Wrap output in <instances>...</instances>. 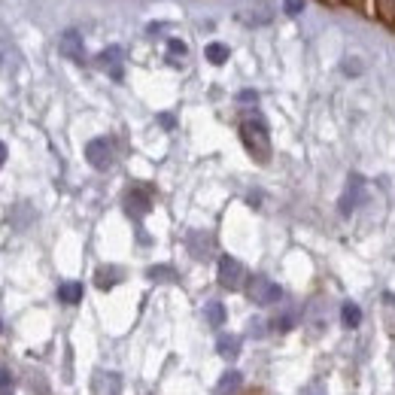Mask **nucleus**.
Segmentation results:
<instances>
[{
  "label": "nucleus",
  "instance_id": "1",
  "mask_svg": "<svg viewBox=\"0 0 395 395\" xmlns=\"http://www.w3.org/2000/svg\"><path fill=\"white\" fill-rule=\"evenodd\" d=\"M241 140H243L246 152L256 161L265 165V161L271 158V134H267V125L259 116H250L241 122Z\"/></svg>",
  "mask_w": 395,
  "mask_h": 395
},
{
  "label": "nucleus",
  "instance_id": "2",
  "mask_svg": "<svg viewBox=\"0 0 395 395\" xmlns=\"http://www.w3.org/2000/svg\"><path fill=\"white\" fill-rule=\"evenodd\" d=\"M246 295H250L252 304L271 307V304H277V301L283 298V289L274 283V280H267V277H262V274H256V277L246 283Z\"/></svg>",
  "mask_w": 395,
  "mask_h": 395
},
{
  "label": "nucleus",
  "instance_id": "3",
  "mask_svg": "<svg viewBox=\"0 0 395 395\" xmlns=\"http://www.w3.org/2000/svg\"><path fill=\"white\" fill-rule=\"evenodd\" d=\"M219 283H222V289H228V292H237V289H243L250 283V280H246V267L237 262L235 256L219 259Z\"/></svg>",
  "mask_w": 395,
  "mask_h": 395
},
{
  "label": "nucleus",
  "instance_id": "4",
  "mask_svg": "<svg viewBox=\"0 0 395 395\" xmlns=\"http://www.w3.org/2000/svg\"><path fill=\"white\" fill-rule=\"evenodd\" d=\"M86 158L95 171H110L112 161H116V152H112V143L107 137H95L86 143Z\"/></svg>",
  "mask_w": 395,
  "mask_h": 395
},
{
  "label": "nucleus",
  "instance_id": "5",
  "mask_svg": "<svg viewBox=\"0 0 395 395\" xmlns=\"http://www.w3.org/2000/svg\"><path fill=\"white\" fill-rule=\"evenodd\" d=\"M125 210H128L131 219H143V216L152 210L149 192H146V189H140V186L128 189V192H125Z\"/></svg>",
  "mask_w": 395,
  "mask_h": 395
},
{
  "label": "nucleus",
  "instance_id": "6",
  "mask_svg": "<svg viewBox=\"0 0 395 395\" xmlns=\"http://www.w3.org/2000/svg\"><path fill=\"white\" fill-rule=\"evenodd\" d=\"M58 52L64 55V58L76 61V64H82L86 61V43H82V34L80 31H64L58 40Z\"/></svg>",
  "mask_w": 395,
  "mask_h": 395
},
{
  "label": "nucleus",
  "instance_id": "7",
  "mask_svg": "<svg viewBox=\"0 0 395 395\" xmlns=\"http://www.w3.org/2000/svg\"><path fill=\"white\" fill-rule=\"evenodd\" d=\"M362 189H365V180L359 173H352L347 180V192L341 195V204H337V210H341V216H350L352 210H356V204L362 201Z\"/></svg>",
  "mask_w": 395,
  "mask_h": 395
},
{
  "label": "nucleus",
  "instance_id": "8",
  "mask_svg": "<svg viewBox=\"0 0 395 395\" xmlns=\"http://www.w3.org/2000/svg\"><path fill=\"white\" fill-rule=\"evenodd\" d=\"M97 64L107 70L112 80H122V49H119V46L104 49V52L97 55Z\"/></svg>",
  "mask_w": 395,
  "mask_h": 395
},
{
  "label": "nucleus",
  "instance_id": "9",
  "mask_svg": "<svg viewBox=\"0 0 395 395\" xmlns=\"http://www.w3.org/2000/svg\"><path fill=\"white\" fill-rule=\"evenodd\" d=\"M189 252H192L195 259H207L210 256V250H213V237L207 235V231H192V235H189Z\"/></svg>",
  "mask_w": 395,
  "mask_h": 395
},
{
  "label": "nucleus",
  "instance_id": "10",
  "mask_svg": "<svg viewBox=\"0 0 395 395\" xmlns=\"http://www.w3.org/2000/svg\"><path fill=\"white\" fill-rule=\"evenodd\" d=\"M216 352H219L222 359H237V356H241V337H237V335H219V341H216Z\"/></svg>",
  "mask_w": 395,
  "mask_h": 395
},
{
  "label": "nucleus",
  "instance_id": "11",
  "mask_svg": "<svg viewBox=\"0 0 395 395\" xmlns=\"http://www.w3.org/2000/svg\"><path fill=\"white\" fill-rule=\"evenodd\" d=\"M95 283L97 289H112L116 283H122V271L119 267H97V274H95Z\"/></svg>",
  "mask_w": 395,
  "mask_h": 395
},
{
  "label": "nucleus",
  "instance_id": "12",
  "mask_svg": "<svg viewBox=\"0 0 395 395\" xmlns=\"http://www.w3.org/2000/svg\"><path fill=\"white\" fill-rule=\"evenodd\" d=\"M58 301H64V304H80L82 301V283H76V280L61 283L58 286Z\"/></svg>",
  "mask_w": 395,
  "mask_h": 395
},
{
  "label": "nucleus",
  "instance_id": "13",
  "mask_svg": "<svg viewBox=\"0 0 395 395\" xmlns=\"http://www.w3.org/2000/svg\"><path fill=\"white\" fill-rule=\"evenodd\" d=\"M241 374L237 371H225L222 374V380H219V386H216V395H235L237 390H241Z\"/></svg>",
  "mask_w": 395,
  "mask_h": 395
},
{
  "label": "nucleus",
  "instance_id": "14",
  "mask_svg": "<svg viewBox=\"0 0 395 395\" xmlns=\"http://www.w3.org/2000/svg\"><path fill=\"white\" fill-rule=\"evenodd\" d=\"M204 55H207L210 64H225L231 52H228V46H225V43H210L207 49H204Z\"/></svg>",
  "mask_w": 395,
  "mask_h": 395
},
{
  "label": "nucleus",
  "instance_id": "15",
  "mask_svg": "<svg viewBox=\"0 0 395 395\" xmlns=\"http://www.w3.org/2000/svg\"><path fill=\"white\" fill-rule=\"evenodd\" d=\"M341 322H344L347 328H356L359 322H362V310L352 304V301H347V304L341 307Z\"/></svg>",
  "mask_w": 395,
  "mask_h": 395
},
{
  "label": "nucleus",
  "instance_id": "16",
  "mask_svg": "<svg viewBox=\"0 0 395 395\" xmlns=\"http://www.w3.org/2000/svg\"><path fill=\"white\" fill-rule=\"evenodd\" d=\"M16 49L10 43H0V73H6V70H16Z\"/></svg>",
  "mask_w": 395,
  "mask_h": 395
},
{
  "label": "nucleus",
  "instance_id": "17",
  "mask_svg": "<svg viewBox=\"0 0 395 395\" xmlns=\"http://www.w3.org/2000/svg\"><path fill=\"white\" fill-rule=\"evenodd\" d=\"M204 316H207L210 326H222V322H225V307L219 304V301H210V304L204 307Z\"/></svg>",
  "mask_w": 395,
  "mask_h": 395
},
{
  "label": "nucleus",
  "instance_id": "18",
  "mask_svg": "<svg viewBox=\"0 0 395 395\" xmlns=\"http://www.w3.org/2000/svg\"><path fill=\"white\" fill-rule=\"evenodd\" d=\"M146 277H149V280H167V283H173V280H176V271H173V267H167V265H155V267H149V271H146Z\"/></svg>",
  "mask_w": 395,
  "mask_h": 395
},
{
  "label": "nucleus",
  "instance_id": "19",
  "mask_svg": "<svg viewBox=\"0 0 395 395\" xmlns=\"http://www.w3.org/2000/svg\"><path fill=\"white\" fill-rule=\"evenodd\" d=\"M186 43H180V40H167V55H171V64L180 67V58H186Z\"/></svg>",
  "mask_w": 395,
  "mask_h": 395
},
{
  "label": "nucleus",
  "instance_id": "20",
  "mask_svg": "<svg viewBox=\"0 0 395 395\" xmlns=\"http://www.w3.org/2000/svg\"><path fill=\"white\" fill-rule=\"evenodd\" d=\"M377 16L386 25H395V0H377Z\"/></svg>",
  "mask_w": 395,
  "mask_h": 395
},
{
  "label": "nucleus",
  "instance_id": "21",
  "mask_svg": "<svg viewBox=\"0 0 395 395\" xmlns=\"http://www.w3.org/2000/svg\"><path fill=\"white\" fill-rule=\"evenodd\" d=\"M0 395H16V380L6 368H0Z\"/></svg>",
  "mask_w": 395,
  "mask_h": 395
},
{
  "label": "nucleus",
  "instance_id": "22",
  "mask_svg": "<svg viewBox=\"0 0 395 395\" xmlns=\"http://www.w3.org/2000/svg\"><path fill=\"white\" fill-rule=\"evenodd\" d=\"M292 326H295V316H292V313H286V316H280V320H274V328H277V331H289Z\"/></svg>",
  "mask_w": 395,
  "mask_h": 395
},
{
  "label": "nucleus",
  "instance_id": "23",
  "mask_svg": "<svg viewBox=\"0 0 395 395\" xmlns=\"http://www.w3.org/2000/svg\"><path fill=\"white\" fill-rule=\"evenodd\" d=\"M344 73H350V76L352 73H362V64H359V61H352V58L344 61Z\"/></svg>",
  "mask_w": 395,
  "mask_h": 395
},
{
  "label": "nucleus",
  "instance_id": "24",
  "mask_svg": "<svg viewBox=\"0 0 395 395\" xmlns=\"http://www.w3.org/2000/svg\"><path fill=\"white\" fill-rule=\"evenodd\" d=\"M286 12H289V16H298V12H301V0H286Z\"/></svg>",
  "mask_w": 395,
  "mask_h": 395
},
{
  "label": "nucleus",
  "instance_id": "25",
  "mask_svg": "<svg viewBox=\"0 0 395 395\" xmlns=\"http://www.w3.org/2000/svg\"><path fill=\"white\" fill-rule=\"evenodd\" d=\"M262 328H265V322H259V320H252V322H250V331H252V335H265Z\"/></svg>",
  "mask_w": 395,
  "mask_h": 395
},
{
  "label": "nucleus",
  "instance_id": "26",
  "mask_svg": "<svg viewBox=\"0 0 395 395\" xmlns=\"http://www.w3.org/2000/svg\"><path fill=\"white\" fill-rule=\"evenodd\" d=\"M158 122L165 125V128H173V116H167V112H165V116H158Z\"/></svg>",
  "mask_w": 395,
  "mask_h": 395
},
{
  "label": "nucleus",
  "instance_id": "27",
  "mask_svg": "<svg viewBox=\"0 0 395 395\" xmlns=\"http://www.w3.org/2000/svg\"><path fill=\"white\" fill-rule=\"evenodd\" d=\"M256 91H241V101H256Z\"/></svg>",
  "mask_w": 395,
  "mask_h": 395
},
{
  "label": "nucleus",
  "instance_id": "28",
  "mask_svg": "<svg viewBox=\"0 0 395 395\" xmlns=\"http://www.w3.org/2000/svg\"><path fill=\"white\" fill-rule=\"evenodd\" d=\"M3 161H6V146L0 143V167H3Z\"/></svg>",
  "mask_w": 395,
  "mask_h": 395
},
{
  "label": "nucleus",
  "instance_id": "29",
  "mask_svg": "<svg viewBox=\"0 0 395 395\" xmlns=\"http://www.w3.org/2000/svg\"><path fill=\"white\" fill-rule=\"evenodd\" d=\"M335 3H350V6H359L362 0H335Z\"/></svg>",
  "mask_w": 395,
  "mask_h": 395
},
{
  "label": "nucleus",
  "instance_id": "30",
  "mask_svg": "<svg viewBox=\"0 0 395 395\" xmlns=\"http://www.w3.org/2000/svg\"><path fill=\"white\" fill-rule=\"evenodd\" d=\"M0 328H3V322H0Z\"/></svg>",
  "mask_w": 395,
  "mask_h": 395
}]
</instances>
